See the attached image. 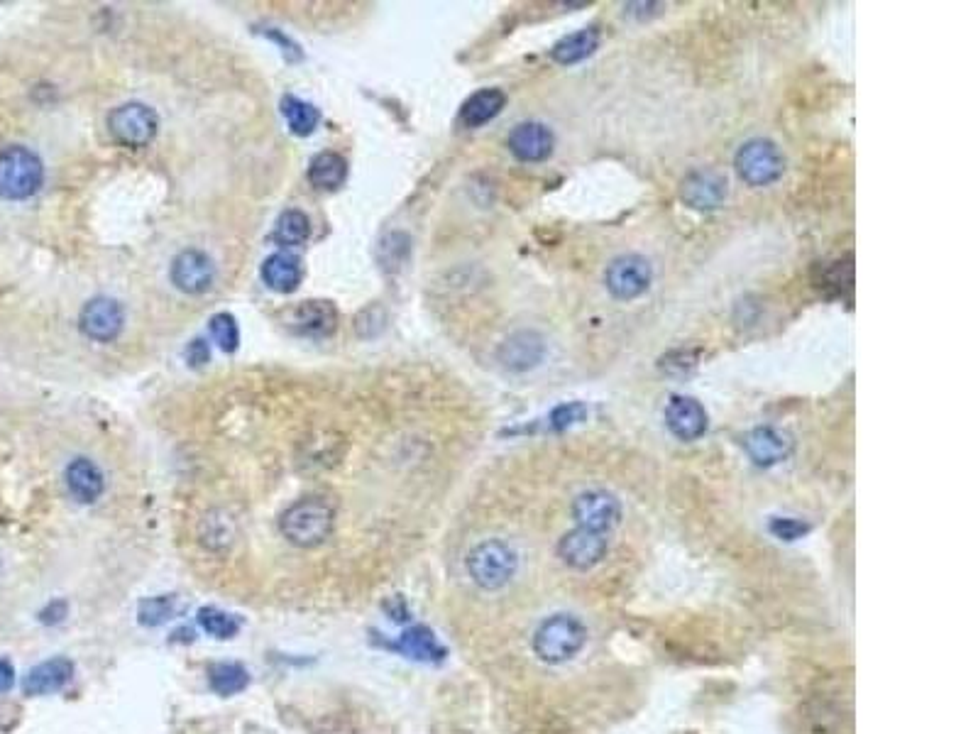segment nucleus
Here are the masks:
<instances>
[{
  "label": "nucleus",
  "mask_w": 978,
  "mask_h": 734,
  "mask_svg": "<svg viewBox=\"0 0 978 734\" xmlns=\"http://www.w3.org/2000/svg\"><path fill=\"white\" fill-rule=\"evenodd\" d=\"M587 644V627L575 615L568 612H558L543 620L536 627L534 639V654L538 661L548 666L568 664L570 659L580 654Z\"/></svg>",
  "instance_id": "nucleus-1"
},
{
  "label": "nucleus",
  "mask_w": 978,
  "mask_h": 734,
  "mask_svg": "<svg viewBox=\"0 0 978 734\" xmlns=\"http://www.w3.org/2000/svg\"><path fill=\"white\" fill-rule=\"evenodd\" d=\"M333 519L335 512L331 502H326L323 497H304L282 514L279 529L289 544L299 546V549H313L331 536Z\"/></svg>",
  "instance_id": "nucleus-2"
},
{
  "label": "nucleus",
  "mask_w": 978,
  "mask_h": 734,
  "mask_svg": "<svg viewBox=\"0 0 978 734\" xmlns=\"http://www.w3.org/2000/svg\"><path fill=\"white\" fill-rule=\"evenodd\" d=\"M467 575L472 583L487 593H497V590L507 588L519 571V556L507 541L502 539H487L472 546L467 553Z\"/></svg>",
  "instance_id": "nucleus-3"
},
{
  "label": "nucleus",
  "mask_w": 978,
  "mask_h": 734,
  "mask_svg": "<svg viewBox=\"0 0 978 734\" xmlns=\"http://www.w3.org/2000/svg\"><path fill=\"white\" fill-rule=\"evenodd\" d=\"M45 167L32 150L13 145L0 150V199L25 201L40 191Z\"/></svg>",
  "instance_id": "nucleus-4"
},
{
  "label": "nucleus",
  "mask_w": 978,
  "mask_h": 734,
  "mask_svg": "<svg viewBox=\"0 0 978 734\" xmlns=\"http://www.w3.org/2000/svg\"><path fill=\"white\" fill-rule=\"evenodd\" d=\"M734 167H736V174L741 177V182L761 189V186L776 184L778 179L783 177L785 157L776 142L766 138H754L739 147V152H736L734 157Z\"/></svg>",
  "instance_id": "nucleus-5"
},
{
  "label": "nucleus",
  "mask_w": 978,
  "mask_h": 734,
  "mask_svg": "<svg viewBox=\"0 0 978 734\" xmlns=\"http://www.w3.org/2000/svg\"><path fill=\"white\" fill-rule=\"evenodd\" d=\"M653 282V267L644 255H619L614 257L604 272L607 292L619 301L639 299Z\"/></svg>",
  "instance_id": "nucleus-6"
},
{
  "label": "nucleus",
  "mask_w": 978,
  "mask_h": 734,
  "mask_svg": "<svg viewBox=\"0 0 978 734\" xmlns=\"http://www.w3.org/2000/svg\"><path fill=\"white\" fill-rule=\"evenodd\" d=\"M159 118L145 103H123L108 115V130L125 147H147L155 140Z\"/></svg>",
  "instance_id": "nucleus-7"
},
{
  "label": "nucleus",
  "mask_w": 978,
  "mask_h": 734,
  "mask_svg": "<svg viewBox=\"0 0 978 734\" xmlns=\"http://www.w3.org/2000/svg\"><path fill=\"white\" fill-rule=\"evenodd\" d=\"M573 519L582 529L609 534L622 522V505L612 492L587 490L573 500Z\"/></svg>",
  "instance_id": "nucleus-8"
},
{
  "label": "nucleus",
  "mask_w": 978,
  "mask_h": 734,
  "mask_svg": "<svg viewBox=\"0 0 978 734\" xmlns=\"http://www.w3.org/2000/svg\"><path fill=\"white\" fill-rule=\"evenodd\" d=\"M558 558L573 571H590L607 558L609 539L597 531L575 527L558 541Z\"/></svg>",
  "instance_id": "nucleus-9"
},
{
  "label": "nucleus",
  "mask_w": 978,
  "mask_h": 734,
  "mask_svg": "<svg viewBox=\"0 0 978 734\" xmlns=\"http://www.w3.org/2000/svg\"><path fill=\"white\" fill-rule=\"evenodd\" d=\"M727 194V177L714 169H695L680 184V199L695 211H714L724 204Z\"/></svg>",
  "instance_id": "nucleus-10"
},
{
  "label": "nucleus",
  "mask_w": 978,
  "mask_h": 734,
  "mask_svg": "<svg viewBox=\"0 0 978 734\" xmlns=\"http://www.w3.org/2000/svg\"><path fill=\"white\" fill-rule=\"evenodd\" d=\"M79 323L84 336H89L91 341L111 343L120 336V331H123V323H125L123 306L113 299L98 297L84 306Z\"/></svg>",
  "instance_id": "nucleus-11"
},
{
  "label": "nucleus",
  "mask_w": 978,
  "mask_h": 734,
  "mask_svg": "<svg viewBox=\"0 0 978 734\" xmlns=\"http://www.w3.org/2000/svg\"><path fill=\"white\" fill-rule=\"evenodd\" d=\"M707 412L695 397H685V394H673L666 404V426L678 441L692 443L697 438L705 436L707 431Z\"/></svg>",
  "instance_id": "nucleus-12"
},
{
  "label": "nucleus",
  "mask_w": 978,
  "mask_h": 734,
  "mask_svg": "<svg viewBox=\"0 0 978 734\" xmlns=\"http://www.w3.org/2000/svg\"><path fill=\"white\" fill-rule=\"evenodd\" d=\"M507 147L516 160L543 162L551 157L556 138H553V130L548 125L538 123V120H526L509 133Z\"/></svg>",
  "instance_id": "nucleus-13"
},
{
  "label": "nucleus",
  "mask_w": 978,
  "mask_h": 734,
  "mask_svg": "<svg viewBox=\"0 0 978 734\" xmlns=\"http://www.w3.org/2000/svg\"><path fill=\"white\" fill-rule=\"evenodd\" d=\"M497 358L507 370H534L546 358V341L536 331H516L497 350Z\"/></svg>",
  "instance_id": "nucleus-14"
},
{
  "label": "nucleus",
  "mask_w": 978,
  "mask_h": 734,
  "mask_svg": "<svg viewBox=\"0 0 978 734\" xmlns=\"http://www.w3.org/2000/svg\"><path fill=\"white\" fill-rule=\"evenodd\" d=\"M744 448L758 468H773L793 453V438L776 426H758L746 436Z\"/></svg>",
  "instance_id": "nucleus-15"
},
{
  "label": "nucleus",
  "mask_w": 978,
  "mask_h": 734,
  "mask_svg": "<svg viewBox=\"0 0 978 734\" xmlns=\"http://www.w3.org/2000/svg\"><path fill=\"white\" fill-rule=\"evenodd\" d=\"M216 270L211 257L201 250H184L172 262V282L184 294H203L213 284Z\"/></svg>",
  "instance_id": "nucleus-16"
},
{
  "label": "nucleus",
  "mask_w": 978,
  "mask_h": 734,
  "mask_svg": "<svg viewBox=\"0 0 978 734\" xmlns=\"http://www.w3.org/2000/svg\"><path fill=\"white\" fill-rule=\"evenodd\" d=\"M74 678V661L67 656H54L30 668L23 681L25 695H52L67 688Z\"/></svg>",
  "instance_id": "nucleus-17"
},
{
  "label": "nucleus",
  "mask_w": 978,
  "mask_h": 734,
  "mask_svg": "<svg viewBox=\"0 0 978 734\" xmlns=\"http://www.w3.org/2000/svg\"><path fill=\"white\" fill-rule=\"evenodd\" d=\"M67 487L76 502L93 505L106 490V480L98 465L89 458H76L67 468Z\"/></svg>",
  "instance_id": "nucleus-18"
},
{
  "label": "nucleus",
  "mask_w": 978,
  "mask_h": 734,
  "mask_svg": "<svg viewBox=\"0 0 978 734\" xmlns=\"http://www.w3.org/2000/svg\"><path fill=\"white\" fill-rule=\"evenodd\" d=\"M291 326L304 336H331L338 326V311L331 301H304L291 314Z\"/></svg>",
  "instance_id": "nucleus-19"
},
{
  "label": "nucleus",
  "mask_w": 978,
  "mask_h": 734,
  "mask_svg": "<svg viewBox=\"0 0 978 734\" xmlns=\"http://www.w3.org/2000/svg\"><path fill=\"white\" fill-rule=\"evenodd\" d=\"M384 646L416 661H441L445 656V649L438 644L436 634L428 627H421V624L406 629L397 642H384Z\"/></svg>",
  "instance_id": "nucleus-20"
},
{
  "label": "nucleus",
  "mask_w": 978,
  "mask_h": 734,
  "mask_svg": "<svg viewBox=\"0 0 978 734\" xmlns=\"http://www.w3.org/2000/svg\"><path fill=\"white\" fill-rule=\"evenodd\" d=\"M304 270H301V260L291 253H274L269 255L262 265V279L269 289L279 294L294 292L301 284Z\"/></svg>",
  "instance_id": "nucleus-21"
},
{
  "label": "nucleus",
  "mask_w": 978,
  "mask_h": 734,
  "mask_svg": "<svg viewBox=\"0 0 978 734\" xmlns=\"http://www.w3.org/2000/svg\"><path fill=\"white\" fill-rule=\"evenodd\" d=\"M504 103H507V96L499 89H482L472 93L463 103L460 120H463L465 128H480V125L489 123V120L502 113Z\"/></svg>",
  "instance_id": "nucleus-22"
},
{
  "label": "nucleus",
  "mask_w": 978,
  "mask_h": 734,
  "mask_svg": "<svg viewBox=\"0 0 978 734\" xmlns=\"http://www.w3.org/2000/svg\"><path fill=\"white\" fill-rule=\"evenodd\" d=\"M597 45H600V32L595 27H585V30L573 32V35L563 37V40L556 42L551 49L553 62L558 64H578L582 59L590 57L595 52Z\"/></svg>",
  "instance_id": "nucleus-23"
},
{
  "label": "nucleus",
  "mask_w": 978,
  "mask_h": 734,
  "mask_svg": "<svg viewBox=\"0 0 978 734\" xmlns=\"http://www.w3.org/2000/svg\"><path fill=\"white\" fill-rule=\"evenodd\" d=\"M345 179H348V162H345L343 155H338V152H321V155L313 157L309 167V182L316 189L335 191L343 186Z\"/></svg>",
  "instance_id": "nucleus-24"
},
{
  "label": "nucleus",
  "mask_w": 978,
  "mask_h": 734,
  "mask_svg": "<svg viewBox=\"0 0 978 734\" xmlns=\"http://www.w3.org/2000/svg\"><path fill=\"white\" fill-rule=\"evenodd\" d=\"M208 686L221 698L238 695L250 686V673L243 664L235 661H218V664L208 666Z\"/></svg>",
  "instance_id": "nucleus-25"
},
{
  "label": "nucleus",
  "mask_w": 978,
  "mask_h": 734,
  "mask_svg": "<svg viewBox=\"0 0 978 734\" xmlns=\"http://www.w3.org/2000/svg\"><path fill=\"white\" fill-rule=\"evenodd\" d=\"M179 612V597L177 595H157V597H145L137 605V622L142 627H162L169 620H174Z\"/></svg>",
  "instance_id": "nucleus-26"
},
{
  "label": "nucleus",
  "mask_w": 978,
  "mask_h": 734,
  "mask_svg": "<svg viewBox=\"0 0 978 734\" xmlns=\"http://www.w3.org/2000/svg\"><path fill=\"white\" fill-rule=\"evenodd\" d=\"M201 539L211 551L230 549L235 539L233 519L225 517L223 512H211L201 524Z\"/></svg>",
  "instance_id": "nucleus-27"
},
{
  "label": "nucleus",
  "mask_w": 978,
  "mask_h": 734,
  "mask_svg": "<svg viewBox=\"0 0 978 734\" xmlns=\"http://www.w3.org/2000/svg\"><path fill=\"white\" fill-rule=\"evenodd\" d=\"M282 113L287 118L289 128L294 130L296 135H311L316 130L318 120H321V113L311 106V103L301 101L296 96H284L282 101Z\"/></svg>",
  "instance_id": "nucleus-28"
},
{
  "label": "nucleus",
  "mask_w": 978,
  "mask_h": 734,
  "mask_svg": "<svg viewBox=\"0 0 978 734\" xmlns=\"http://www.w3.org/2000/svg\"><path fill=\"white\" fill-rule=\"evenodd\" d=\"M199 624H201L203 632L211 634V637H216V639H221V642H225V639L238 637L240 627H243L240 617L228 615V612L218 610V607H201Z\"/></svg>",
  "instance_id": "nucleus-29"
},
{
  "label": "nucleus",
  "mask_w": 978,
  "mask_h": 734,
  "mask_svg": "<svg viewBox=\"0 0 978 734\" xmlns=\"http://www.w3.org/2000/svg\"><path fill=\"white\" fill-rule=\"evenodd\" d=\"M309 233H311V223H309V218H306V213L291 208V211L279 216V223H277V240L279 243L301 245L306 238H309Z\"/></svg>",
  "instance_id": "nucleus-30"
},
{
  "label": "nucleus",
  "mask_w": 978,
  "mask_h": 734,
  "mask_svg": "<svg viewBox=\"0 0 978 734\" xmlns=\"http://www.w3.org/2000/svg\"><path fill=\"white\" fill-rule=\"evenodd\" d=\"M211 336L225 353H233L240 343V328L230 314H216L211 319Z\"/></svg>",
  "instance_id": "nucleus-31"
},
{
  "label": "nucleus",
  "mask_w": 978,
  "mask_h": 734,
  "mask_svg": "<svg viewBox=\"0 0 978 734\" xmlns=\"http://www.w3.org/2000/svg\"><path fill=\"white\" fill-rule=\"evenodd\" d=\"M585 419H587V407L582 402H565V404H560V407L553 409L551 416H548V421H551V426H553V429H558V431L570 429V426L580 424V421H585Z\"/></svg>",
  "instance_id": "nucleus-32"
},
{
  "label": "nucleus",
  "mask_w": 978,
  "mask_h": 734,
  "mask_svg": "<svg viewBox=\"0 0 978 734\" xmlns=\"http://www.w3.org/2000/svg\"><path fill=\"white\" fill-rule=\"evenodd\" d=\"M807 531H810V527H807V524L798 522V519L778 517V519H773V522H771V534L776 536V539H780V541H798L800 536L807 534Z\"/></svg>",
  "instance_id": "nucleus-33"
},
{
  "label": "nucleus",
  "mask_w": 978,
  "mask_h": 734,
  "mask_svg": "<svg viewBox=\"0 0 978 734\" xmlns=\"http://www.w3.org/2000/svg\"><path fill=\"white\" fill-rule=\"evenodd\" d=\"M67 615H69V605H67V600H52L49 605L45 607V610L40 612V622L42 624H62L64 620H67Z\"/></svg>",
  "instance_id": "nucleus-34"
},
{
  "label": "nucleus",
  "mask_w": 978,
  "mask_h": 734,
  "mask_svg": "<svg viewBox=\"0 0 978 734\" xmlns=\"http://www.w3.org/2000/svg\"><path fill=\"white\" fill-rule=\"evenodd\" d=\"M186 360H189L194 367H201L211 360V350H208V345L199 338V341L191 343L189 350H186Z\"/></svg>",
  "instance_id": "nucleus-35"
},
{
  "label": "nucleus",
  "mask_w": 978,
  "mask_h": 734,
  "mask_svg": "<svg viewBox=\"0 0 978 734\" xmlns=\"http://www.w3.org/2000/svg\"><path fill=\"white\" fill-rule=\"evenodd\" d=\"M382 607L389 612V617H392L394 622L409 620V612H406V605H404V600H401V597H392V600L384 602Z\"/></svg>",
  "instance_id": "nucleus-36"
},
{
  "label": "nucleus",
  "mask_w": 978,
  "mask_h": 734,
  "mask_svg": "<svg viewBox=\"0 0 978 734\" xmlns=\"http://www.w3.org/2000/svg\"><path fill=\"white\" fill-rule=\"evenodd\" d=\"M13 681H15V671H13V666H10V661L0 659V693H3V690H8L10 686H13Z\"/></svg>",
  "instance_id": "nucleus-37"
},
{
  "label": "nucleus",
  "mask_w": 978,
  "mask_h": 734,
  "mask_svg": "<svg viewBox=\"0 0 978 734\" xmlns=\"http://www.w3.org/2000/svg\"><path fill=\"white\" fill-rule=\"evenodd\" d=\"M194 629H189V627H184V629H179V632H174V637H172V642H194Z\"/></svg>",
  "instance_id": "nucleus-38"
}]
</instances>
